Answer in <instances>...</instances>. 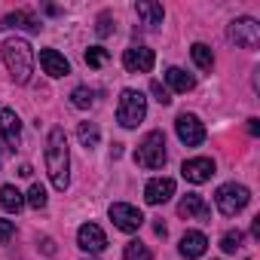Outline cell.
I'll use <instances>...</instances> for the list:
<instances>
[{
    "label": "cell",
    "mask_w": 260,
    "mask_h": 260,
    "mask_svg": "<svg viewBox=\"0 0 260 260\" xmlns=\"http://www.w3.org/2000/svg\"><path fill=\"white\" fill-rule=\"evenodd\" d=\"M150 92L156 95V101H159L162 107H166V104H172V95H169V89H166L162 83H156V80H153V83H150Z\"/></svg>",
    "instance_id": "83f0119b"
},
{
    "label": "cell",
    "mask_w": 260,
    "mask_h": 260,
    "mask_svg": "<svg viewBox=\"0 0 260 260\" xmlns=\"http://www.w3.org/2000/svg\"><path fill=\"white\" fill-rule=\"evenodd\" d=\"M248 135H260V119H248Z\"/></svg>",
    "instance_id": "4dcf8cb0"
},
{
    "label": "cell",
    "mask_w": 260,
    "mask_h": 260,
    "mask_svg": "<svg viewBox=\"0 0 260 260\" xmlns=\"http://www.w3.org/2000/svg\"><path fill=\"white\" fill-rule=\"evenodd\" d=\"M251 233H254V236H257V239H260V217H257V220H254V223H251Z\"/></svg>",
    "instance_id": "d590c367"
},
{
    "label": "cell",
    "mask_w": 260,
    "mask_h": 260,
    "mask_svg": "<svg viewBox=\"0 0 260 260\" xmlns=\"http://www.w3.org/2000/svg\"><path fill=\"white\" fill-rule=\"evenodd\" d=\"M92 95H95L92 89H86V86H77V89L71 92V104H74V107H80V110H86V107H92V101H95Z\"/></svg>",
    "instance_id": "603a6c76"
},
{
    "label": "cell",
    "mask_w": 260,
    "mask_h": 260,
    "mask_svg": "<svg viewBox=\"0 0 260 260\" xmlns=\"http://www.w3.org/2000/svg\"><path fill=\"white\" fill-rule=\"evenodd\" d=\"M175 196V181L172 178H153V181H147V187H144V199L150 202V205H162V202H169Z\"/></svg>",
    "instance_id": "4fadbf2b"
},
{
    "label": "cell",
    "mask_w": 260,
    "mask_h": 260,
    "mask_svg": "<svg viewBox=\"0 0 260 260\" xmlns=\"http://www.w3.org/2000/svg\"><path fill=\"white\" fill-rule=\"evenodd\" d=\"M86 260H98V257H86Z\"/></svg>",
    "instance_id": "8d00e7d4"
},
{
    "label": "cell",
    "mask_w": 260,
    "mask_h": 260,
    "mask_svg": "<svg viewBox=\"0 0 260 260\" xmlns=\"http://www.w3.org/2000/svg\"><path fill=\"white\" fill-rule=\"evenodd\" d=\"M135 13H138V19H141L144 25H150V28L162 25V19H166V10H162V4H153V0H138Z\"/></svg>",
    "instance_id": "e0dca14e"
},
{
    "label": "cell",
    "mask_w": 260,
    "mask_h": 260,
    "mask_svg": "<svg viewBox=\"0 0 260 260\" xmlns=\"http://www.w3.org/2000/svg\"><path fill=\"white\" fill-rule=\"evenodd\" d=\"M181 175H184V181H190V184H205V181H211V175H214V159H208V156L187 159V162L181 166Z\"/></svg>",
    "instance_id": "8fae6325"
},
{
    "label": "cell",
    "mask_w": 260,
    "mask_h": 260,
    "mask_svg": "<svg viewBox=\"0 0 260 260\" xmlns=\"http://www.w3.org/2000/svg\"><path fill=\"white\" fill-rule=\"evenodd\" d=\"M71 153H68V135H64V128L55 125L49 128V135H46V172H49V181L55 190H68L71 184Z\"/></svg>",
    "instance_id": "6da1fadb"
},
{
    "label": "cell",
    "mask_w": 260,
    "mask_h": 260,
    "mask_svg": "<svg viewBox=\"0 0 260 260\" xmlns=\"http://www.w3.org/2000/svg\"><path fill=\"white\" fill-rule=\"evenodd\" d=\"M153 233H156V236H162V239H166V233H169V230H166V223H156V226H153Z\"/></svg>",
    "instance_id": "836d02e7"
},
{
    "label": "cell",
    "mask_w": 260,
    "mask_h": 260,
    "mask_svg": "<svg viewBox=\"0 0 260 260\" xmlns=\"http://www.w3.org/2000/svg\"><path fill=\"white\" fill-rule=\"evenodd\" d=\"M178 214L181 217H196V220H208L211 217V208L205 205V199L202 196H196V193H187L184 199H181V205H178Z\"/></svg>",
    "instance_id": "5bb4252c"
},
{
    "label": "cell",
    "mask_w": 260,
    "mask_h": 260,
    "mask_svg": "<svg viewBox=\"0 0 260 260\" xmlns=\"http://www.w3.org/2000/svg\"><path fill=\"white\" fill-rule=\"evenodd\" d=\"M0 138L10 144V150H19L22 144V119L10 107H0Z\"/></svg>",
    "instance_id": "30bf717a"
},
{
    "label": "cell",
    "mask_w": 260,
    "mask_h": 260,
    "mask_svg": "<svg viewBox=\"0 0 260 260\" xmlns=\"http://www.w3.org/2000/svg\"><path fill=\"white\" fill-rule=\"evenodd\" d=\"M77 138H80V144H83L86 150H92V147H98L101 132H98L95 122H80V125H77Z\"/></svg>",
    "instance_id": "44dd1931"
},
{
    "label": "cell",
    "mask_w": 260,
    "mask_h": 260,
    "mask_svg": "<svg viewBox=\"0 0 260 260\" xmlns=\"http://www.w3.org/2000/svg\"><path fill=\"white\" fill-rule=\"evenodd\" d=\"M40 68H43L49 77H64V74H71L68 58H64L61 52H55V49H40Z\"/></svg>",
    "instance_id": "9a60e30c"
},
{
    "label": "cell",
    "mask_w": 260,
    "mask_h": 260,
    "mask_svg": "<svg viewBox=\"0 0 260 260\" xmlns=\"http://www.w3.org/2000/svg\"><path fill=\"white\" fill-rule=\"evenodd\" d=\"M19 175H22V178H31V175H34V169H31L28 162H22V166H19Z\"/></svg>",
    "instance_id": "1f68e13d"
},
{
    "label": "cell",
    "mask_w": 260,
    "mask_h": 260,
    "mask_svg": "<svg viewBox=\"0 0 260 260\" xmlns=\"http://www.w3.org/2000/svg\"><path fill=\"white\" fill-rule=\"evenodd\" d=\"M190 55H193V61H196L202 71H211V64H214V55H211V49H208L205 43H193Z\"/></svg>",
    "instance_id": "7402d4cb"
},
{
    "label": "cell",
    "mask_w": 260,
    "mask_h": 260,
    "mask_svg": "<svg viewBox=\"0 0 260 260\" xmlns=\"http://www.w3.org/2000/svg\"><path fill=\"white\" fill-rule=\"evenodd\" d=\"M122 257H125V260H153L150 248H147V245H141V242H128Z\"/></svg>",
    "instance_id": "cb8c5ba5"
},
{
    "label": "cell",
    "mask_w": 260,
    "mask_h": 260,
    "mask_svg": "<svg viewBox=\"0 0 260 260\" xmlns=\"http://www.w3.org/2000/svg\"><path fill=\"white\" fill-rule=\"evenodd\" d=\"M226 37L236 43V46H242V49H257L260 46V25L254 22V19H236L233 25H230V31H226Z\"/></svg>",
    "instance_id": "8992f818"
},
{
    "label": "cell",
    "mask_w": 260,
    "mask_h": 260,
    "mask_svg": "<svg viewBox=\"0 0 260 260\" xmlns=\"http://www.w3.org/2000/svg\"><path fill=\"white\" fill-rule=\"evenodd\" d=\"M214 202H217L220 214L236 217V214L251 202V193H248V187H245V184H223V187H217Z\"/></svg>",
    "instance_id": "5b68a950"
},
{
    "label": "cell",
    "mask_w": 260,
    "mask_h": 260,
    "mask_svg": "<svg viewBox=\"0 0 260 260\" xmlns=\"http://www.w3.org/2000/svg\"><path fill=\"white\" fill-rule=\"evenodd\" d=\"M175 132H178V138H181L184 147H199L205 141V128H202V122L193 113H181L175 119Z\"/></svg>",
    "instance_id": "ba28073f"
},
{
    "label": "cell",
    "mask_w": 260,
    "mask_h": 260,
    "mask_svg": "<svg viewBox=\"0 0 260 260\" xmlns=\"http://www.w3.org/2000/svg\"><path fill=\"white\" fill-rule=\"evenodd\" d=\"M110 156L116 159V156H122V144H113V150H110Z\"/></svg>",
    "instance_id": "e575fe53"
},
{
    "label": "cell",
    "mask_w": 260,
    "mask_h": 260,
    "mask_svg": "<svg viewBox=\"0 0 260 260\" xmlns=\"http://www.w3.org/2000/svg\"><path fill=\"white\" fill-rule=\"evenodd\" d=\"M77 245H80L83 251L98 254V251L107 248V236H104V230H101L98 223H83V226L77 230Z\"/></svg>",
    "instance_id": "7c38bea8"
},
{
    "label": "cell",
    "mask_w": 260,
    "mask_h": 260,
    "mask_svg": "<svg viewBox=\"0 0 260 260\" xmlns=\"http://www.w3.org/2000/svg\"><path fill=\"white\" fill-rule=\"evenodd\" d=\"M43 251H46V254H55V245H52V239H43Z\"/></svg>",
    "instance_id": "d6a6232c"
},
{
    "label": "cell",
    "mask_w": 260,
    "mask_h": 260,
    "mask_svg": "<svg viewBox=\"0 0 260 260\" xmlns=\"http://www.w3.org/2000/svg\"><path fill=\"white\" fill-rule=\"evenodd\" d=\"M28 205L31 208H46V190L40 187V184H31V190H28Z\"/></svg>",
    "instance_id": "4316f807"
},
{
    "label": "cell",
    "mask_w": 260,
    "mask_h": 260,
    "mask_svg": "<svg viewBox=\"0 0 260 260\" xmlns=\"http://www.w3.org/2000/svg\"><path fill=\"white\" fill-rule=\"evenodd\" d=\"M147 116V98L138 89H122L119 104H116V122L122 128H135Z\"/></svg>",
    "instance_id": "3957f363"
},
{
    "label": "cell",
    "mask_w": 260,
    "mask_h": 260,
    "mask_svg": "<svg viewBox=\"0 0 260 260\" xmlns=\"http://www.w3.org/2000/svg\"><path fill=\"white\" fill-rule=\"evenodd\" d=\"M205 248H208V239H205V233H199V230H190V233H184V239H181V254H184L187 260H196V257H202V254H205Z\"/></svg>",
    "instance_id": "2e32d148"
},
{
    "label": "cell",
    "mask_w": 260,
    "mask_h": 260,
    "mask_svg": "<svg viewBox=\"0 0 260 260\" xmlns=\"http://www.w3.org/2000/svg\"><path fill=\"white\" fill-rule=\"evenodd\" d=\"M95 31H98V37H107V34L113 31V19H110V13H101V16H98V28H95Z\"/></svg>",
    "instance_id": "f1b7e54d"
},
{
    "label": "cell",
    "mask_w": 260,
    "mask_h": 260,
    "mask_svg": "<svg viewBox=\"0 0 260 260\" xmlns=\"http://www.w3.org/2000/svg\"><path fill=\"white\" fill-rule=\"evenodd\" d=\"M16 236V223L13 220H0V245H7Z\"/></svg>",
    "instance_id": "f546056e"
},
{
    "label": "cell",
    "mask_w": 260,
    "mask_h": 260,
    "mask_svg": "<svg viewBox=\"0 0 260 260\" xmlns=\"http://www.w3.org/2000/svg\"><path fill=\"white\" fill-rule=\"evenodd\" d=\"M166 83H169L175 92H190V89L196 86V80H193L187 71H181V68H169V71H166Z\"/></svg>",
    "instance_id": "ffe728a7"
},
{
    "label": "cell",
    "mask_w": 260,
    "mask_h": 260,
    "mask_svg": "<svg viewBox=\"0 0 260 260\" xmlns=\"http://www.w3.org/2000/svg\"><path fill=\"white\" fill-rule=\"evenodd\" d=\"M0 28H22V31H40V19L37 16H31V13H25V10H19V13H10L7 19H4V25Z\"/></svg>",
    "instance_id": "ac0fdd59"
},
{
    "label": "cell",
    "mask_w": 260,
    "mask_h": 260,
    "mask_svg": "<svg viewBox=\"0 0 260 260\" xmlns=\"http://www.w3.org/2000/svg\"><path fill=\"white\" fill-rule=\"evenodd\" d=\"M104 61H107V49L104 46H89L86 49V64L89 68H101Z\"/></svg>",
    "instance_id": "484cf974"
},
{
    "label": "cell",
    "mask_w": 260,
    "mask_h": 260,
    "mask_svg": "<svg viewBox=\"0 0 260 260\" xmlns=\"http://www.w3.org/2000/svg\"><path fill=\"white\" fill-rule=\"evenodd\" d=\"M0 55H4V64H7V71L13 74L16 83L25 86V83L31 80V74H34V49H31L28 40H22V37L4 40V46H0Z\"/></svg>",
    "instance_id": "7a4b0ae2"
},
{
    "label": "cell",
    "mask_w": 260,
    "mask_h": 260,
    "mask_svg": "<svg viewBox=\"0 0 260 260\" xmlns=\"http://www.w3.org/2000/svg\"><path fill=\"white\" fill-rule=\"evenodd\" d=\"M135 162L144 166V169H162L166 166V135L162 132H147L144 141L138 144L135 150Z\"/></svg>",
    "instance_id": "277c9868"
},
{
    "label": "cell",
    "mask_w": 260,
    "mask_h": 260,
    "mask_svg": "<svg viewBox=\"0 0 260 260\" xmlns=\"http://www.w3.org/2000/svg\"><path fill=\"white\" fill-rule=\"evenodd\" d=\"M0 205H4L10 214H19V211L25 208V196H22L13 184H4V187H0Z\"/></svg>",
    "instance_id": "d6986e66"
},
{
    "label": "cell",
    "mask_w": 260,
    "mask_h": 260,
    "mask_svg": "<svg viewBox=\"0 0 260 260\" xmlns=\"http://www.w3.org/2000/svg\"><path fill=\"white\" fill-rule=\"evenodd\" d=\"M110 220H113V226L122 230V233H135V230H141L144 214H141L135 205H128V202H113V205H110Z\"/></svg>",
    "instance_id": "52a82bcc"
},
{
    "label": "cell",
    "mask_w": 260,
    "mask_h": 260,
    "mask_svg": "<svg viewBox=\"0 0 260 260\" xmlns=\"http://www.w3.org/2000/svg\"><path fill=\"white\" fill-rule=\"evenodd\" d=\"M153 61H156V55L147 46H132V49L122 52V64H125L128 74H150L153 71Z\"/></svg>",
    "instance_id": "9c48e42d"
},
{
    "label": "cell",
    "mask_w": 260,
    "mask_h": 260,
    "mask_svg": "<svg viewBox=\"0 0 260 260\" xmlns=\"http://www.w3.org/2000/svg\"><path fill=\"white\" fill-rule=\"evenodd\" d=\"M242 230H230V233H223V239H220V248L226 251V254H233V251H239L242 248Z\"/></svg>",
    "instance_id": "d4e9b609"
}]
</instances>
